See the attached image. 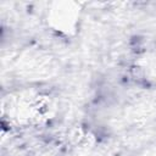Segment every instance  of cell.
Segmentation results:
<instances>
[{"label": "cell", "instance_id": "1", "mask_svg": "<svg viewBox=\"0 0 156 156\" xmlns=\"http://www.w3.org/2000/svg\"><path fill=\"white\" fill-rule=\"evenodd\" d=\"M73 4H57V9H54L51 12L52 24L57 30L69 33L74 26L78 17L76 7H72Z\"/></svg>", "mask_w": 156, "mask_h": 156}]
</instances>
